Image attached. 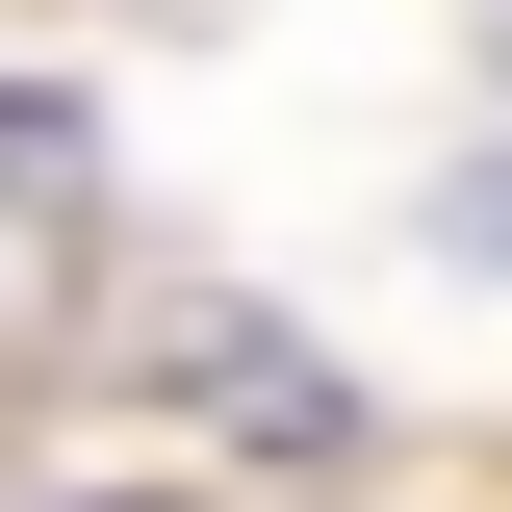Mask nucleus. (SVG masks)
<instances>
[{"instance_id":"obj_1","label":"nucleus","mask_w":512,"mask_h":512,"mask_svg":"<svg viewBox=\"0 0 512 512\" xmlns=\"http://www.w3.org/2000/svg\"><path fill=\"white\" fill-rule=\"evenodd\" d=\"M128 512H154V487H128Z\"/></svg>"}]
</instances>
